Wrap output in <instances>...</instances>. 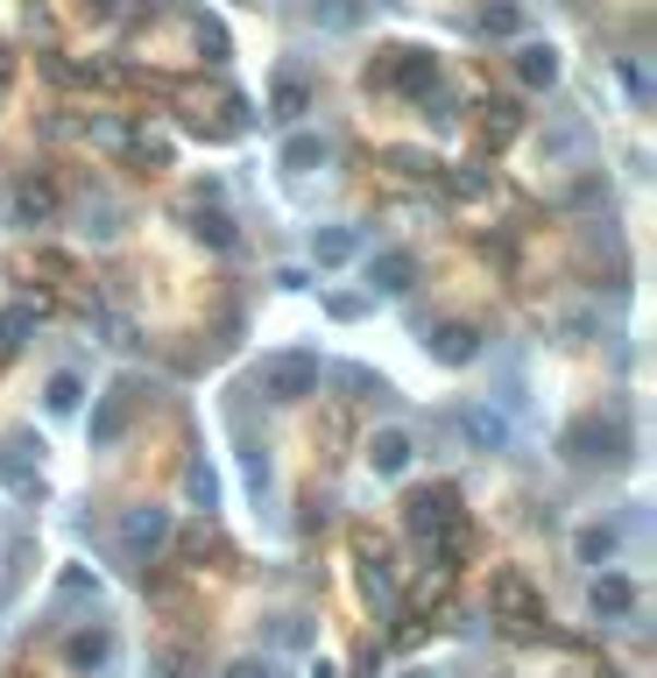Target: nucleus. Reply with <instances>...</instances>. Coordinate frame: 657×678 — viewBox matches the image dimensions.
Masks as SVG:
<instances>
[{"label":"nucleus","mask_w":657,"mask_h":678,"mask_svg":"<svg viewBox=\"0 0 657 678\" xmlns=\"http://www.w3.org/2000/svg\"><path fill=\"white\" fill-rule=\"evenodd\" d=\"M481 28H488V36H516V28H524V8H516V0H488Z\"/></svg>","instance_id":"obj_20"},{"label":"nucleus","mask_w":657,"mask_h":678,"mask_svg":"<svg viewBox=\"0 0 657 678\" xmlns=\"http://www.w3.org/2000/svg\"><path fill=\"white\" fill-rule=\"evenodd\" d=\"M403 678H439V671H403Z\"/></svg>","instance_id":"obj_27"},{"label":"nucleus","mask_w":657,"mask_h":678,"mask_svg":"<svg viewBox=\"0 0 657 678\" xmlns=\"http://www.w3.org/2000/svg\"><path fill=\"white\" fill-rule=\"evenodd\" d=\"M516 134V107L510 99H488V148H502Z\"/></svg>","instance_id":"obj_22"},{"label":"nucleus","mask_w":657,"mask_h":678,"mask_svg":"<svg viewBox=\"0 0 657 678\" xmlns=\"http://www.w3.org/2000/svg\"><path fill=\"white\" fill-rule=\"evenodd\" d=\"M410 431H375V439H368V466H375V474L382 480H396L403 474V466H410Z\"/></svg>","instance_id":"obj_12"},{"label":"nucleus","mask_w":657,"mask_h":678,"mask_svg":"<svg viewBox=\"0 0 657 678\" xmlns=\"http://www.w3.org/2000/svg\"><path fill=\"white\" fill-rule=\"evenodd\" d=\"M368 79H382L396 99H425L439 85V57L431 50H382V71H368Z\"/></svg>","instance_id":"obj_4"},{"label":"nucleus","mask_w":657,"mask_h":678,"mask_svg":"<svg viewBox=\"0 0 657 678\" xmlns=\"http://www.w3.org/2000/svg\"><path fill=\"white\" fill-rule=\"evenodd\" d=\"M354 248H361V234H354V226H319V234H311V254H319V269L354 262Z\"/></svg>","instance_id":"obj_13"},{"label":"nucleus","mask_w":657,"mask_h":678,"mask_svg":"<svg viewBox=\"0 0 657 678\" xmlns=\"http://www.w3.org/2000/svg\"><path fill=\"white\" fill-rule=\"evenodd\" d=\"M28 333H36V305H8V311H0V354L28 346Z\"/></svg>","instance_id":"obj_15"},{"label":"nucleus","mask_w":657,"mask_h":678,"mask_svg":"<svg viewBox=\"0 0 657 678\" xmlns=\"http://www.w3.org/2000/svg\"><path fill=\"white\" fill-rule=\"evenodd\" d=\"M516 79H524L530 93H551V85H559V50H551V43H524V50H516Z\"/></svg>","instance_id":"obj_10"},{"label":"nucleus","mask_w":657,"mask_h":678,"mask_svg":"<svg viewBox=\"0 0 657 678\" xmlns=\"http://www.w3.org/2000/svg\"><path fill=\"white\" fill-rule=\"evenodd\" d=\"M319 22H325V28H354V22H361V8H347V0H325Z\"/></svg>","instance_id":"obj_24"},{"label":"nucleus","mask_w":657,"mask_h":678,"mask_svg":"<svg viewBox=\"0 0 657 678\" xmlns=\"http://www.w3.org/2000/svg\"><path fill=\"white\" fill-rule=\"evenodd\" d=\"M43 403H50V417H71V411H79V374H50Z\"/></svg>","instance_id":"obj_21"},{"label":"nucleus","mask_w":657,"mask_h":678,"mask_svg":"<svg viewBox=\"0 0 657 678\" xmlns=\"http://www.w3.org/2000/svg\"><path fill=\"white\" fill-rule=\"evenodd\" d=\"M85 8H93V14H121V0H85Z\"/></svg>","instance_id":"obj_26"},{"label":"nucleus","mask_w":657,"mask_h":678,"mask_svg":"<svg viewBox=\"0 0 657 678\" xmlns=\"http://www.w3.org/2000/svg\"><path fill=\"white\" fill-rule=\"evenodd\" d=\"M107 657H114V629H99V622L79 629V637L64 643V665H71V671H99Z\"/></svg>","instance_id":"obj_11"},{"label":"nucleus","mask_w":657,"mask_h":678,"mask_svg":"<svg viewBox=\"0 0 657 678\" xmlns=\"http://www.w3.org/2000/svg\"><path fill=\"white\" fill-rule=\"evenodd\" d=\"M255 389L268 403H304L311 389H319V354H304V346H283V354H268L255 368Z\"/></svg>","instance_id":"obj_1"},{"label":"nucleus","mask_w":657,"mask_h":678,"mask_svg":"<svg viewBox=\"0 0 657 678\" xmlns=\"http://www.w3.org/2000/svg\"><path fill=\"white\" fill-rule=\"evenodd\" d=\"M227 678H276V665H268V657H241Z\"/></svg>","instance_id":"obj_25"},{"label":"nucleus","mask_w":657,"mask_h":678,"mask_svg":"<svg viewBox=\"0 0 657 678\" xmlns=\"http://www.w3.org/2000/svg\"><path fill=\"white\" fill-rule=\"evenodd\" d=\"M333 148H325V134H297L290 148H283V170H311V163H325Z\"/></svg>","instance_id":"obj_18"},{"label":"nucleus","mask_w":657,"mask_h":678,"mask_svg":"<svg viewBox=\"0 0 657 678\" xmlns=\"http://www.w3.org/2000/svg\"><path fill=\"white\" fill-rule=\"evenodd\" d=\"M134 403H142V382H114L107 396H99V411H93V452H107V445H121L128 439V425H134Z\"/></svg>","instance_id":"obj_5"},{"label":"nucleus","mask_w":657,"mask_h":678,"mask_svg":"<svg viewBox=\"0 0 657 678\" xmlns=\"http://www.w3.org/2000/svg\"><path fill=\"white\" fill-rule=\"evenodd\" d=\"M64 213V199H57V185L43 170H28L22 185H14V226H28V234H43V226H57Z\"/></svg>","instance_id":"obj_6"},{"label":"nucleus","mask_w":657,"mask_h":678,"mask_svg":"<svg viewBox=\"0 0 657 678\" xmlns=\"http://www.w3.org/2000/svg\"><path fill=\"white\" fill-rule=\"evenodd\" d=\"M488 615L510 622V629H537V622H545V600H537V586L516 566H495V572H488Z\"/></svg>","instance_id":"obj_2"},{"label":"nucleus","mask_w":657,"mask_h":678,"mask_svg":"<svg viewBox=\"0 0 657 678\" xmlns=\"http://www.w3.org/2000/svg\"><path fill=\"white\" fill-rule=\"evenodd\" d=\"M594 615H636V586L622 572H601L594 580Z\"/></svg>","instance_id":"obj_14"},{"label":"nucleus","mask_w":657,"mask_h":678,"mask_svg":"<svg viewBox=\"0 0 657 678\" xmlns=\"http://www.w3.org/2000/svg\"><path fill=\"white\" fill-rule=\"evenodd\" d=\"M184 488H191V502H199V509H213V495H219V480H213V466H205V460H191V474H184Z\"/></svg>","instance_id":"obj_23"},{"label":"nucleus","mask_w":657,"mask_h":678,"mask_svg":"<svg viewBox=\"0 0 657 678\" xmlns=\"http://www.w3.org/2000/svg\"><path fill=\"white\" fill-rule=\"evenodd\" d=\"M425 346H431V360H445V368H467V360L481 354V333H474L467 319H445V325L425 333Z\"/></svg>","instance_id":"obj_7"},{"label":"nucleus","mask_w":657,"mask_h":678,"mask_svg":"<svg viewBox=\"0 0 657 678\" xmlns=\"http://www.w3.org/2000/svg\"><path fill=\"white\" fill-rule=\"evenodd\" d=\"M580 559H587V566H608V559H616V523H594V531H580Z\"/></svg>","instance_id":"obj_19"},{"label":"nucleus","mask_w":657,"mask_h":678,"mask_svg":"<svg viewBox=\"0 0 657 678\" xmlns=\"http://www.w3.org/2000/svg\"><path fill=\"white\" fill-rule=\"evenodd\" d=\"M311 107V93H304V79H297V71H283L276 79V120H297Z\"/></svg>","instance_id":"obj_17"},{"label":"nucleus","mask_w":657,"mask_h":678,"mask_svg":"<svg viewBox=\"0 0 657 678\" xmlns=\"http://www.w3.org/2000/svg\"><path fill=\"white\" fill-rule=\"evenodd\" d=\"M163 545H170V509L134 502L128 516H121V559H128V566H156Z\"/></svg>","instance_id":"obj_3"},{"label":"nucleus","mask_w":657,"mask_h":678,"mask_svg":"<svg viewBox=\"0 0 657 678\" xmlns=\"http://www.w3.org/2000/svg\"><path fill=\"white\" fill-rule=\"evenodd\" d=\"M417 283V254H403V248H382V254H368V290H382V297H403Z\"/></svg>","instance_id":"obj_9"},{"label":"nucleus","mask_w":657,"mask_h":678,"mask_svg":"<svg viewBox=\"0 0 657 678\" xmlns=\"http://www.w3.org/2000/svg\"><path fill=\"white\" fill-rule=\"evenodd\" d=\"M191 234H199V240H213L219 254H227L234 240H241V234H234V219H227V213H205V205H199V213H191Z\"/></svg>","instance_id":"obj_16"},{"label":"nucleus","mask_w":657,"mask_h":678,"mask_svg":"<svg viewBox=\"0 0 657 678\" xmlns=\"http://www.w3.org/2000/svg\"><path fill=\"white\" fill-rule=\"evenodd\" d=\"M453 425L467 431V445H474V452H510V417L488 411V403H467V411H459Z\"/></svg>","instance_id":"obj_8"}]
</instances>
